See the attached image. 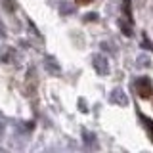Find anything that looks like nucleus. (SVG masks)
Returning <instances> with one entry per match:
<instances>
[{"mask_svg": "<svg viewBox=\"0 0 153 153\" xmlns=\"http://www.w3.org/2000/svg\"><path fill=\"white\" fill-rule=\"evenodd\" d=\"M134 88H136V92H138V96H140L142 100H147V98H151V96H153V86H151V82H149L147 76L138 79L136 84H134Z\"/></svg>", "mask_w": 153, "mask_h": 153, "instance_id": "obj_1", "label": "nucleus"}, {"mask_svg": "<svg viewBox=\"0 0 153 153\" xmlns=\"http://www.w3.org/2000/svg\"><path fill=\"white\" fill-rule=\"evenodd\" d=\"M94 67L100 73H107V61H105V57H102V56L94 57Z\"/></svg>", "mask_w": 153, "mask_h": 153, "instance_id": "obj_2", "label": "nucleus"}, {"mask_svg": "<svg viewBox=\"0 0 153 153\" xmlns=\"http://www.w3.org/2000/svg\"><path fill=\"white\" fill-rule=\"evenodd\" d=\"M111 100H113V102H119L121 105H126V103H128V100L123 96V92H121V90H115V92H113V96H111Z\"/></svg>", "mask_w": 153, "mask_h": 153, "instance_id": "obj_3", "label": "nucleus"}, {"mask_svg": "<svg viewBox=\"0 0 153 153\" xmlns=\"http://www.w3.org/2000/svg\"><path fill=\"white\" fill-rule=\"evenodd\" d=\"M142 121H143V126H146V130H147V134H149V138L153 142V121L147 119V117H143V115H142Z\"/></svg>", "mask_w": 153, "mask_h": 153, "instance_id": "obj_4", "label": "nucleus"}, {"mask_svg": "<svg viewBox=\"0 0 153 153\" xmlns=\"http://www.w3.org/2000/svg\"><path fill=\"white\" fill-rule=\"evenodd\" d=\"M75 2H76V4H80V6H86V4H90L92 0H75Z\"/></svg>", "mask_w": 153, "mask_h": 153, "instance_id": "obj_5", "label": "nucleus"}, {"mask_svg": "<svg viewBox=\"0 0 153 153\" xmlns=\"http://www.w3.org/2000/svg\"><path fill=\"white\" fill-rule=\"evenodd\" d=\"M4 33H6V29H4V25H2V23H0V36H2Z\"/></svg>", "mask_w": 153, "mask_h": 153, "instance_id": "obj_6", "label": "nucleus"}]
</instances>
